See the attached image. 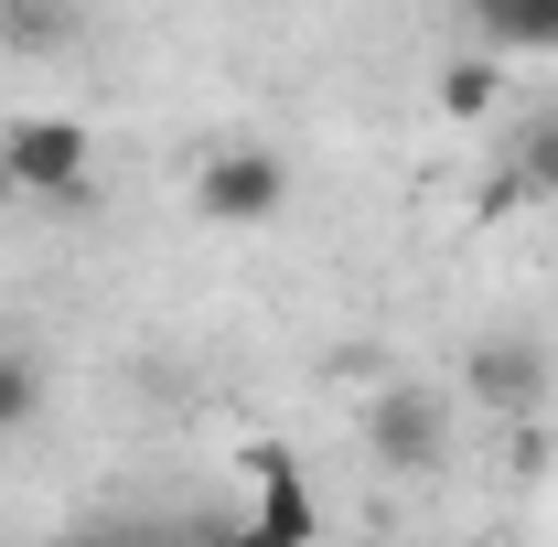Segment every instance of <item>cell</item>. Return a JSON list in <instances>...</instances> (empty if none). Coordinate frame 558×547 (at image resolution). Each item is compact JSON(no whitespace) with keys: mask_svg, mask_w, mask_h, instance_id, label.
Masks as SVG:
<instances>
[{"mask_svg":"<svg viewBox=\"0 0 558 547\" xmlns=\"http://www.w3.org/2000/svg\"><path fill=\"white\" fill-rule=\"evenodd\" d=\"M0 172H11L22 194L75 205V194L97 183V139H86V119H11V130H0Z\"/></svg>","mask_w":558,"mask_h":547,"instance_id":"6da1fadb","label":"cell"},{"mask_svg":"<svg viewBox=\"0 0 558 547\" xmlns=\"http://www.w3.org/2000/svg\"><path fill=\"white\" fill-rule=\"evenodd\" d=\"M440 440H451V398H440V387L387 376V387L365 398V451H376V462L418 473V462H440Z\"/></svg>","mask_w":558,"mask_h":547,"instance_id":"7a4b0ae2","label":"cell"},{"mask_svg":"<svg viewBox=\"0 0 558 547\" xmlns=\"http://www.w3.org/2000/svg\"><path fill=\"white\" fill-rule=\"evenodd\" d=\"M194 205H205L215 226H269V215L290 205V161L258 150V139H236V150L194 161Z\"/></svg>","mask_w":558,"mask_h":547,"instance_id":"3957f363","label":"cell"},{"mask_svg":"<svg viewBox=\"0 0 558 547\" xmlns=\"http://www.w3.org/2000/svg\"><path fill=\"white\" fill-rule=\"evenodd\" d=\"M247 494H258V515H247L258 537L312 547V526H323V515H312V483H301V462H290V451H269V440H258V451H247Z\"/></svg>","mask_w":558,"mask_h":547,"instance_id":"277c9868","label":"cell"},{"mask_svg":"<svg viewBox=\"0 0 558 547\" xmlns=\"http://www.w3.org/2000/svg\"><path fill=\"white\" fill-rule=\"evenodd\" d=\"M473 398H484V409H505V418H526L537 398H548V365H537V343H515V333L473 343Z\"/></svg>","mask_w":558,"mask_h":547,"instance_id":"5b68a950","label":"cell"},{"mask_svg":"<svg viewBox=\"0 0 558 547\" xmlns=\"http://www.w3.org/2000/svg\"><path fill=\"white\" fill-rule=\"evenodd\" d=\"M484 54H558V0H473Z\"/></svg>","mask_w":558,"mask_h":547,"instance_id":"8992f818","label":"cell"},{"mask_svg":"<svg viewBox=\"0 0 558 547\" xmlns=\"http://www.w3.org/2000/svg\"><path fill=\"white\" fill-rule=\"evenodd\" d=\"M505 194H537V205H558V108H537V119L515 130V150H505Z\"/></svg>","mask_w":558,"mask_h":547,"instance_id":"52a82bcc","label":"cell"},{"mask_svg":"<svg viewBox=\"0 0 558 547\" xmlns=\"http://www.w3.org/2000/svg\"><path fill=\"white\" fill-rule=\"evenodd\" d=\"M429 97H440L451 119H484L494 97H505V65H494V54H451V65H440V86H429Z\"/></svg>","mask_w":558,"mask_h":547,"instance_id":"ba28073f","label":"cell"},{"mask_svg":"<svg viewBox=\"0 0 558 547\" xmlns=\"http://www.w3.org/2000/svg\"><path fill=\"white\" fill-rule=\"evenodd\" d=\"M75 11H0V54H65Z\"/></svg>","mask_w":558,"mask_h":547,"instance_id":"9c48e42d","label":"cell"},{"mask_svg":"<svg viewBox=\"0 0 558 547\" xmlns=\"http://www.w3.org/2000/svg\"><path fill=\"white\" fill-rule=\"evenodd\" d=\"M33 398H44V376L0 354V429H22V418H33Z\"/></svg>","mask_w":558,"mask_h":547,"instance_id":"30bf717a","label":"cell"},{"mask_svg":"<svg viewBox=\"0 0 558 547\" xmlns=\"http://www.w3.org/2000/svg\"><path fill=\"white\" fill-rule=\"evenodd\" d=\"M226 547H279V537H258V526H236V537H226Z\"/></svg>","mask_w":558,"mask_h":547,"instance_id":"8fae6325","label":"cell"},{"mask_svg":"<svg viewBox=\"0 0 558 547\" xmlns=\"http://www.w3.org/2000/svg\"><path fill=\"white\" fill-rule=\"evenodd\" d=\"M54 547H97V537H54Z\"/></svg>","mask_w":558,"mask_h":547,"instance_id":"7c38bea8","label":"cell"},{"mask_svg":"<svg viewBox=\"0 0 558 547\" xmlns=\"http://www.w3.org/2000/svg\"><path fill=\"white\" fill-rule=\"evenodd\" d=\"M354 547H387V537H354Z\"/></svg>","mask_w":558,"mask_h":547,"instance_id":"4fadbf2b","label":"cell"}]
</instances>
